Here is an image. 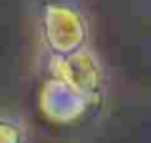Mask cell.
Segmentation results:
<instances>
[{
	"mask_svg": "<svg viewBox=\"0 0 151 143\" xmlns=\"http://www.w3.org/2000/svg\"><path fill=\"white\" fill-rule=\"evenodd\" d=\"M23 141V130L19 124L6 118H0V143H21Z\"/></svg>",
	"mask_w": 151,
	"mask_h": 143,
	"instance_id": "cell-1",
	"label": "cell"
}]
</instances>
